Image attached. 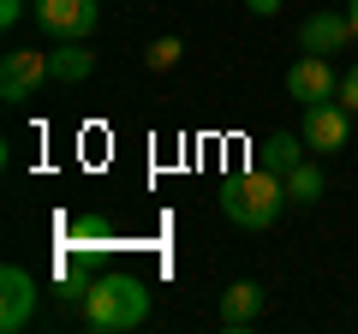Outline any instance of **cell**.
<instances>
[{
  "label": "cell",
  "instance_id": "cell-4",
  "mask_svg": "<svg viewBox=\"0 0 358 334\" xmlns=\"http://www.w3.org/2000/svg\"><path fill=\"white\" fill-rule=\"evenodd\" d=\"M299 138H305L310 155H334L346 150V138H352V108L334 96V102H310L305 108V126H299Z\"/></svg>",
  "mask_w": 358,
  "mask_h": 334
},
{
  "label": "cell",
  "instance_id": "cell-2",
  "mask_svg": "<svg viewBox=\"0 0 358 334\" xmlns=\"http://www.w3.org/2000/svg\"><path fill=\"white\" fill-rule=\"evenodd\" d=\"M287 203H293V197H287V180H275L263 167H245V173H227V180H221V215H227L233 227H245V233L275 227V215H281Z\"/></svg>",
  "mask_w": 358,
  "mask_h": 334
},
{
  "label": "cell",
  "instance_id": "cell-10",
  "mask_svg": "<svg viewBox=\"0 0 358 334\" xmlns=\"http://www.w3.org/2000/svg\"><path fill=\"white\" fill-rule=\"evenodd\" d=\"M263 317V286L257 281H233L227 293H221V328H251V322Z\"/></svg>",
  "mask_w": 358,
  "mask_h": 334
},
{
  "label": "cell",
  "instance_id": "cell-6",
  "mask_svg": "<svg viewBox=\"0 0 358 334\" xmlns=\"http://www.w3.org/2000/svg\"><path fill=\"white\" fill-rule=\"evenodd\" d=\"M42 84H48V54H36V48L0 54V102H30Z\"/></svg>",
  "mask_w": 358,
  "mask_h": 334
},
{
  "label": "cell",
  "instance_id": "cell-1",
  "mask_svg": "<svg viewBox=\"0 0 358 334\" xmlns=\"http://www.w3.org/2000/svg\"><path fill=\"white\" fill-rule=\"evenodd\" d=\"M150 322V286L138 275H102L84 286V328L90 334H126Z\"/></svg>",
  "mask_w": 358,
  "mask_h": 334
},
{
  "label": "cell",
  "instance_id": "cell-5",
  "mask_svg": "<svg viewBox=\"0 0 358 334\" xmlns=\"http://www.w3.org/2000/svg\"><path fill=\"white\" fill-rule=\"evenodd\" d=\"M287 96H293L299 108L334 102V96H341V72L329 66V54H299V60L287 66Z\"/></svg>",
  "mask_w": 358,
  "mask_h": 334
},
{
  "label": "cell",
  "instance_id": "cell-16",
  "mask_svg": "<svg viewBox=\"0 0 358 334\" xmlns=\"http://www.w3.org/2000/svg\"><path fill=\"white\" fill-rule=\"evenodd\" d=\"M18 18H24V0H0V24L13 30V24H18Z\"/></svg>",
  "mask_w": 358,
  "mask_h": 334
},
{
  "label": "cell",
  "instance_id": "cell-17",
  "mask_svg": "<svg viewBox=\"0 0 358 334\" xmlns=\"http://www.w3.org/2000/svg\"><path fill=\"white\" fill-rule=\"evenodd\" d=\"M245 13H257V18H275V13H281V0H245Z\"/></svg>",
  "mask_w": 358,
  "mask_h": 334
},
{
  "label": "cell",
  "instance_id": "cell-15",
  "mask_svg": "<svg viewBox=\"0 0 358 334\" xmlns=\"http://www.w3.org/2000/svg\"><path fill=\"white\" fill-rule=\"evenodd\" d=\"M341 102L358 114V66H352V72H341Z\"/></svg>",
  "mask_w": 358,
  "mask_h": 334
},
{
  "label": "cell",
  "instance_id": "cell-8",
  "mask_svg": "<svg viewBox=\"0 0 358 334\" xmlns=\"http://www.w3.org/2000/svg\"><path fill=\"white\" fill-rule=\"evenodd\" d=\"M305 155H310V150H305V138H299V131H268V138L251 143V167H263V173H275V180H287Z\"/></svg>",
  "mask_w": 358,
  "mask_h": 334
},
{
  "label": "cell",
  "instance_id": "cell-13",
  "mask_svg": "<svg viewBox=\"0 0 358 334\" xmlns=\"http://www.w3.org/2000/svg\"><path fill=\"white\" fill-rule=\"evenodd\" d=\"M72 251H84V257L108 251V221H102V215H78V221H72Z\"/></svg>",
  "mask_w": 358,
  "mask_h": 334
},
{
  "label": "cell",
  "instance_id": "cell-18",
  "mask_svg": "<svg viewBox=\"0 0 358 334\" xmlns=\"http://www.w3.org/2000/svg\"><path fill=\"white\" fill-rule=\"evenodd\" d=\"M346 18H352V42H358V0H352V6H346Z\"/></svg>",
  "mask_w": 358,
  "mask_h": 334
},
{
  "label": "cell",
  "instance_id": "cell-7",
  "mask_svg": "<svg viewBox=\"0 0 358 334\" xmlns=\"http://www.w3.org/2000/svg\"><path fill=\"white\" fill-rule=\"evenodd\" d=\"M30 310H36V281H30V269L6 263V269H0V328L6 334L30 328Z\"/></svg>",
  "mask_w": 358,
  "mask_h": 334
},
{
  "label": "cell",
  "instance_id": "cell-11",
  "mask_svg": "<svg viewBox=\"0 0 358 334\" xmlns=\"http://www.w3.org/2000/svg\"><path fill=\"white\" fill-rule=\"evenodd\" d=\"M90 72H96V54L84 42H54L48 48V78L54 84H84Z\"/></svg>",
  "mask_w": 358,
  "mask_h": 334
},
{
  "label": "cell",
  "instance_id": "cell-9",
  "mask_svg": "<svg viewBox=\"0 0 358 334\" xmlns=\"http://www.w3.org/2000/svg\"><path fill=\"white\" fill-rule=\"evenodd\" d=\"M346 42H352V18L346 13H310L299 24V48L305 54H341Z\"/></svg>",
  "mask_w": 358,
  "mask_h": 334
},
{
  "label": "cell",
  "instance_id": "cell-12",
  "mask_svg": "<svg viewBox=\"0 0 358 334\" xmlns=\"http://www.w3.org/2000/svg\"><path fill=\"white\" fill-rule=\"evenodd\" d=\"M287 197H293L299 209H310V203H322V167L310 161V155H305V161L293 167V173H287Z\"/></svg>",
  "mask_w": 358,
  "mask_h": 334
},
{
  "label": "cell",
  "instance_id": "cell-14",
  "mask_svg": "<svg viewBox=\"0 0 358 334\" xmlns=\"http://www.w3.org/2000/svg\"><path fill=\"white\" fill-rule=\"evenodd\" d=\"M179 54H185V42H179V36H155L143 60H150V72H167V66H179Z\"/></svg>",
  "mask_w": 358,
  "mask_h": 334
},
{
  "label": "cell",
  "instance_id": "cell-3",
  "mask_svg": "<svg viewBox=\"0 0 358 334\" xmlns=\"http://www.w3.org/2000/svg\"><path fill=\"white\" fill-rule=\"evenodd\" d=\"M30 13H36V30L54 42H84L102 18L96 0H30Z\"/></svg>",
  "mask_w": 358,
  "mask_h": 334
}]
</instances>
